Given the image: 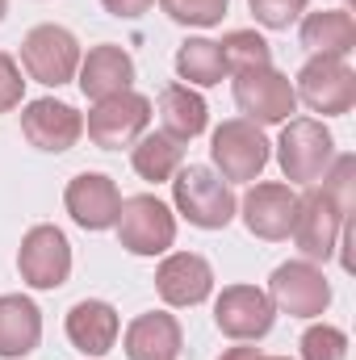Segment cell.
Wrapping results in <instances>:
<instances>
[{"mask_svg": "<svg viewBox=\"0 0 356 360\" xmlns=\"http://www.w3.org/2000/svg\"><path fill=\"white\" fill-rule=\"evenodd\" d=\"M172 205L177 214L197 226V231H222L231 226L239 201L231 193V184L218 176L214 168L205 164H189V168H177V180H172Z\"/></svg>", "mask_w": 356, "mask_h": 360, "instance_id": "6da1fadb", "label": "cell"}, {"mask_svg": "<svg viewBox=\"0 0 356 360\" xmlns=\"http://www.w3.org/2000/svg\"><path fill=\"white\" fill-rule=\"evenodd\" d=\"M130 164L134 172L151 184H164V180L177 176V168L184 164V151H180L177 139H168L164 130L160 134H143L134 147H130Z\"/></svg>", "mask_w": 356, "mask_h": 360, "instance_id": "cb8c5ba5", "label": "cell"}, {"mask_svg": "<svg viewBox=\"0 0 356 360\" xmlns=\"http://www.w3.org/2000/svg\"><path fill=\"white\" fill-rule=\"evenodd\" d=\"M21 96H25L21 68H17V59H13V55H4V51H0V113L17 109V105H21Z\"/></svg>", "mask_w": 356, "mask_h": 360, "instance_id": "f546056e", "label": "cell"}, {"mask_svg": "<svg viewBox=\"0 0 356 360\" xmlns=\"http://www.w3.org/2000/svg\"><path fill=\"white\" fill-rule=\"evenodd\" d=\"M222 63H227V76H239V72H256V68H272V46L265 42V34L256 30H231L222 42Z\"/></svg>", "mask_w": 356, "mask_h": 360, "instance_id": "d4e9b609", "label": "cell"}, {"mask_svg": "<svg viewBox=\"0 0 356 360\" xmlns=\"http://www.w3.org/2000/svg\"><path fill=\"white\" fill-rule=\"evenodd\" d=\"M177 76L189 84V89H214V84H222L227 63H222L218 42H210V38H189V42H180Z\"/></svg>", "mask_w": 356, "mask_h": 360, "instance_id": "603a6c76", "label": "cell"}, {"mask_svg": "<svg viewBox=\"0 0 356 360\" xmlns=\"http://www.w3.org/2000/svg\"><path fill=\"white\" fill-rule=\"evenodd\" d=\"M218 360H265V352H260V348H248V344H239V348H227Z\"/></svg>", "mask_w": 356, "mask_h": 360, "instance_id": "1f68e13d", "label": "cell"}, {"mask_svg": "<svg viewBox=\"0 0 356 360\" xmlns=\"http://www.w3.org/2000/svg\"><path fill=\"white\" fill-rule=\"evenodd\" d=\"M117 335H122V319H117V310L109 306V302H76L72 310H68V340H72V348L76 352H84V356H105L113 344H117Z\"/></svg>", "mask_w": 356, "mask_h": 360, "instance_id": "ac0fdd59", "label": "cell"}, {"mask_svg": "<svg viewBox=\"0 0 356 360\" xmlns=\"http://www.w3.org/2000/svg\"><path fill=\"white\" fill-rule=\"evenodd\" d=\"M302 360H348V335L331 323H314L302 335Z\"/></svg>", "mask_w": 356, "mask_h": 360, "instance_id": "83f0119b", "label": "cell"}, {"mask_svg": "<svg viewBox=\"0 0 356 360\" xmlns=\"http://www.w3.org/2000/svg\"><path fill=\"white\" fill-rule=\"evenodd\" d=\"M306 4H310V0H248L252 17H256L265 30H289L293 21L306 17Z\"/></svg>", "mask_w": 356, "mask_h": 360, "instance_id": "f1b7e54d", "label": "cell"}, {"mask_svg": "<svg viewBox=\"0 0 356 360\" xmlns=\"http://www.w3.org/2000/svg\"><path fill=\"white\" fill-rule=\"evenodd\" d=\"M76 76H80L76 84H80V92L89 101H105V96H117V92H126L134 84V59L122 46L101 42L89 55H80V72Z\"/></svg>", "mask_w": 356, "mask_h": 360, "instance_id": "e0dca14e", "label": "cell"}, {"mask_svg": "<svg viewBox=\"0 0 356 360\" xmlns=\"http://www.w3.org/2000/svg\"><path fill=\"white\" fill-rule=\"evenodd\" d=\"M265 293L272 310H281L289 319H319L331 306V281L310 260H289V264L272 269Z\"/></svg>", "mask_w": 356, "mask_h": 360, "instance_id": "9c48e42d", "label": "cell"}, {"mask_svg": "<svg viewBox=\"0 0 356 360\" xmlns=\"http://www.w3.org/2000/svg\"><path fill=\"white\" fill-rule=\"evenodd\" d=\"M214 323H218V331L227 340L256 344V340H265L272 331L276 310H272L265 289H256V285H227L218 293V302H214Z\"/></svg>", "mask_w": 356, "mask_h": 360, "instance_id": "7c38bea8", "label": "cell"}, {"mask_svg": "<svg viewBox=\"0 0 356 360\" xmlns=\"http://www.w3.org/2000/svg\"><path fill=\"white\" fill-rule=\"evenodd\" d=\"M17 272L30 289H59L72 276V243L59 226H30L17 252Z\"/></svg>", "mask_w": 356, "mask_h": 360, "instance_id": "30bf717a", "label": "cell"}, {"mask_svg": "<svg viewBox=\"0 0 356 360\" xmlns=\"http://www.w3.org/2000/svg\"><path fill=\"white\" fill-rule=\"evenodd\" d=\"M160 8L177 21V25H193V30H210L227 17L231 0H160Z\"/></svg>", "mask_w": 356, "mask_h": 360, "instance_id": "4316f807", "label": "cell"}, {"mask_svg": "<svg viewBox=\"0 0 356 360\" xmlns=\"http://www.w3.org/2000/svg\"><path fill=\"white\" fill-rule=\"evenodd\" d=\"M147 122H151V101L143 92L126 89L117 96H105V101H92L89 109V143L101 151H122V147H134L143 134H147Z\"/></svg>", "mask_w": 356, "mask_h": 360, "instance_id": "5b68a950", "label": "cell"}, {"mask_svg": "<svg viewBox=\"0 0 356 360\" xmlns=\"http://www.w3.org/2000/svg\"><path fill=\"white\" fill-rule=\"evenodd\" d=\"M298 101L310 109V113H323V117H340V113H352L356 105V72L348 68V59H327V55H310L293 80Z\"/></svg>", "mask_w": 356, "mask_h": 360, "instance_id": "52a82bcc", "label": "cell"}, {"mask_svg": "<svg viewBox=\"0 0 356 360\" xmlns=\"http://www.w3.org/2000/svg\"><path fill=\"white\" fill-rule=\"evenodd\" d=\"M21 68H25L30 80H38L46 89L72 84L76 72H80V42H76V34L63 30V25H34L21 38Z\"/></svg>", "mask_w": 356, "mask_h": 360, "instance_id": "8992f818", "label": "cell"}, {"mask_svg": "<svg viewBox=\"0 0 356 360\" xmlns=\"http://www.w3.org/2000/svg\"><path fill=\"white\" fill-rule=\"evenodd\" d=\"M4 13H8V0H0V21H4Z\"/></svg>", "mask_w": 356, "mask_h": 360, "instance_id": "d6a6232c", "label": "cell"}, {"mask_svg": "<svg viewBox=\"0 0 356 360\" xmlns=\"http://www.w3.org/2000/svg\"><path fill=\"white\" fill-rule=\"evenodd\" d=\"M113 226H117V239L130 256H164L177 243V214L155 193L122 197Z\"/></svg>", "mask_w": 356, "mask_h": 360, "instance_id": "277c9868", "label": "cell"}, {"mask_svg": "<svg viewBox=\"0 0 356 360\" xmlns=\"http://www.w3.org/2000/svg\"><path fill=\"white\" fill-rule=\"evenodd\" d=\"M21 134H25L38 151L63 155V151H72V147L80 143L84 117H80L72 105L55 101V96H38V101H30V105L21 109Z\"/></svg>", "mask_w": 356, "mask_h": 360, "instance_id": "4fadbf2b", "label": "cell"}, {"mask_svg": "<svg viewBox=\"0 0 356 360\" xmlns=\"http://www.w3.org/2000/svg\"><path fill=\"white\" fill-rule=\"evenodd\" d=\"M155 289L164 297V306H201L214 293V269L205 256L197 252H172L164 256V264L155 269Z\"/></svg>", "mask_w": 356, "mask_h": 360, "instance_id": "2e32d148", "label": "cell"}, {"mask_svg": "<svg viewBox=\"0 0 356 360\" xmlns=\"http://www.w3.org/2000/svg\"><path fill=\"white\" fill-rule=\"evenodd\" d=\"M302 46L310 55H327V59H348L356 51V21L348 8H323V13H306L302 30H298Z\"/></svg>", "mask_w": 356, "mask_h": 360, "instance_id": "44dd1931", "label": "cell"}, {"mask_svg": "<svg viewBox=\"0 0 356 360\" xmlns=\"http://www.w3.org/2000/svg\"><path fill=\"white\" fill-rule=\"evenodd\" d=\"M265 360H289V356H265Z\"/></svg>", "mask_w": 356, "mask_h": 360, "instance_id": "836d02e7", "label": "cell"}, {"mask_svg": "<svg viewBox=\"0 0 356 360\" xmlns=\"http://www.w3.org/2000/svg\"><path fill=\"white\" fill-rule=\"evenodd\" d=\"M210 160H214V172L227 180H260V172L272 160V143L265 139V130L248 117H231L214 130L210 139Z\"/></svg>", "mask_w": 356, "mask_h": 360, "instance_id": "3957f363", "label": "cell"}, {"mask_svg": "<svg viewBox=\"0 0 356 360\" xmlns=\"http://www.w3.org/2000/svg\"><path fill=\"white\" fill-rule=\"evenodd\" d=\"M160 126H164L168 139L193 143L210 126V105L189 89V84H168V89L160 92Z\"/></svg>", "mask_w": 356, "mask_h": 360, "instance_id": "7402d4cb", "label": "cell"}, {"mask_svg": "<svg viewBox=\"0 0 356 360\" xmlns=\"http://www.w3.org/2000/svg\"><path fill=\"white\" fill-rule=\"evenodd\" d=\"M323 193L336 201V210L344 218H352L356 210V155H336L331 168L323 172Z\"/></svg>", "mask_w": 356, "mask_h": 360, "instance_id": "484cf974", "label": "cell"}, {"mask_svg": "<svg viewBox=\"0 0 356 360\" xmlns=\"http://www.w3.org/2000/svg\"><path fill=\"white\" fill-rule=\"evenodd\" d=\"M63 205H68V214H72L76 226H84V231H109L117 222L122 193H117V184L105 172H80V176L68 180Z\"/></svg>", "mask_w": 356, "mask_h": 360, "instance_id": "9a60e30c", "label": "cell"}, {"mask_svg": "<svg viewBox=\"0 0 356 360\" xmlns=\"http://www.w3.org/2000/svg\"><path fill=\"white\" fill-rule=\"evenodd\" d=\"M235 105L248 122L256 126H281L289 122V113L298 109V92L293 80L281 76L276 68H256V72H239L235 76Z\"/></svg>", "mask_w": 356, "mask_h": 360, "instance_id": "8fae6325", "label": "cell"}, {"mask_svg": "<svg viewBox=\"0 0 356 360\" xmlns=\"http://www.w3.org/2000/svg\"><path fill=\"white\" fill-rule=\"evenodd\" d=\"M38 344H42V310L21 293H4L0 297V356L21 360L38 352Z\"/></svg>", "mask_w": 356, "mask_h": 360, "instance_id": "ffe728a7", "label": "cell"}, {"mask_svg": "<svg viewBox=\"0 0 356 360\" xmlns=\"http://www.w3.org/2000/svg\"><path fill=\"white\" fill-rule=\"evenodd\" d=\"M126 360H180V323L168 310H151V314H139L130 327H126Z\"/></svg>", "mask_w": 356, "mask_h": 360, "instance_id": "d6986e66", "label": "cell"}, {"mask_svg": "<svg viewBox=\"0 0 356 360\" xmlns=\"http://www.w3.org/2000/svg\"><path fill=\"white\" fill-rule=\"evenodd\" d=\"M239 214H243V226H248L256 239H265V243L289 239L293 218H298V193H293L289 184H276V180L252 184L248 197L239 201Z\"/></svg>", "mask_w": 356, "mask_h": 360, "instance_id": "5bb4252c", "label": "cell"}, {"mask_svg": "<svg viewBox=\"0 0 356 360\" xmlns=\"http://www.w3.org/2000/svg\"><path fill=\"white\" fill-rule=\"evenodd\" d=\"M336 160V139L314 117H289L276 139V164L289 184H319Z\"/></svg>", "mask_w": 356, "mask_h": 360, "instance_id": "7a4b0ae2", "label": "cell"}, {"mask_svg": "<svg viewBox=\"0 0 356 360\" xmlns=\"http://www.w3.org/2000/svg\"><path fill=\"white\" fill-rule=\"evenodd\" d=\"M348 231H352V218H344L323 188H310V193L298 197V218H293V231L289 235H293L302 260H310V264L331 260L340 252V239Z\"/></svg>", "mask_w": 356, "mask_h": 360, "instance_id": "ba28073f", "label": "cell"}, {"mask_svg": "<svg viewBox=\"0 0 356 360\" xmlns=\"http://www.w3.org/2000/svg\"><path fill=\"white\" fill-rule=\"evenodd\" d=\"M101 4H105V13H109V17H117V21H134V17L151 13V4H155V0H101Z\"/></svg>", "mask_w": 356, "mask_h": 360, "instance_id": "4dcf8cb0", "label": "cell"}]
</instances>
